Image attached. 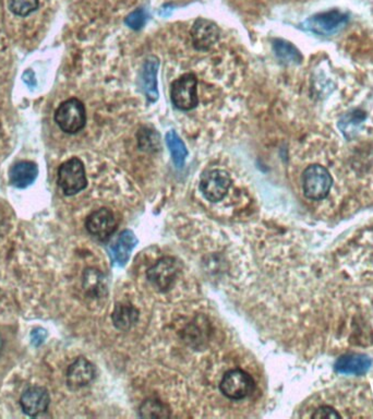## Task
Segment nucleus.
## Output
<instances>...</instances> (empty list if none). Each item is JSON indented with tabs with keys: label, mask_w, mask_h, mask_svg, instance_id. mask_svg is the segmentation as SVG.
<instances>
[{
	"label": "nucleus",
	"mask_w": 373,
	"mask_h": 419,
	"mask_svg": "<svg viewBox=\"0 0 373 419\" xmlns=\"http://www.w3.org/2000/svg\"><path fill=\"white\" fill-rule=\"evenodd\" d=\"M332 176L325 166L313 164L303 174V194L310 200H323L329 196L332 188Z\"/></svg>",
	"instance_id": "1"
},
{
	"label": "nucleus",
	"mask_w": 373,
	"mask_h": 419,
	"mask_svg": "<svg viewBox=\"0 0 373 419\" xmlns=\"http://www.w3.org/2000/svg\"><path fill=\"white\" fill-rule=\"evenodd\" d=\"M55 121L65 133H79L87 123V114L83 103L78 98H69L59 105L55 113Z\"/></svg>",
	"instance_id": "2"
},
{
	"label": "nucleus",
	"mask_w": 373,
	"mask_h": 419,
	"mask_svg": "<svg viewBox=\"0 0 373 419\" xmlns=\"http://www.w3.org/2000/svg\"><path fill=\"white\" fill-rule=\"evenodd\" d=\"M58 185L65 196H75L87 188V175L81 160L73 157L61 164L58 170Z\"/></svg>",
	"instance_id": "3"
},
{
	"label": "nucleus",
	"mask_w": 373,
	"mask_h": 419,
	"mask_svg": "<svg viewBox=\"0 0 373 419\" xmlns=\"http://www.w3.org/2000/svg\"><path fill=\"white\" fill-rule=\"evenodd\" d=\"M348 21L350 16L346 12L334 9L310 16L303 22V28L315 34L330 36L343 30Z\"/></svg>",
	"instance_id": "4"
},
{
	"label": "nucleus",
	"mask_w": 373,
	"mask_h": 419,
	"mask_svg": "<svg viewBox=\"0 0 373 419\" xmlns=\"http://www.w3.org/2000/svg\"><path fill=\"white\" fill-rule=\"evenodd\" d=\"M256 388L253 378L241 369L227 371L223 377L219 389L231 400H243L249 396Z\"/></svg>",
	"instance_id": "5"
},
{
	"label": "nucleus",
	"mask_w": 373,
	"mask_h": 419,
	"mask_svg": "<svg viewBox=\"0 0 373 419\" xmlns=\"http://www.w3.org/2000/svg\"><path fill=\"white\" fill-rule=\"evenodd\" d=\"M231 176L224 170H206L200 180V190L209 201L219 202L226 197L231 187Z\"/></svg>",
	"instance_id": "6"
},
{
	"label": "nucleus",
	"mask_w": 373,
	"mask_h": 419,
	"mask_svg": "<svg viewBox=\"0 0 373 419\" xmlns=\"http://www.w3.org/2000/svg\"><path fill=\"white\" fill-rule=\"evenodd\" d=\"M196 77L186 73L175 80L171 86V98L176 108L182 110H191L198 105Z\"/></svg>",
	"instance_id": "7"
},
{
	"label": "nucleus",
	"mask_w": 373,
	"mask_h": 419,
	"mask_svg": "<svg viewBox=\"0 0 373 419\" xmlns=\"http://www.w3.org/2000/svg\"><path fill=\"white\" fill-rule=\"evenodd\" d=\"M117 222L112 211L105 207L96 210L88 217L85 227L88 232L100 240H105L114 233Z\"/></svg>",
	"instance_id": "8"
},
{
	"label": "nucleus",
	"mask_w": 373,
	"mask_h": 419,
	"mask_svg": "<svg viewBox=\"0 0 373 419\" xmlns=\"http://www.w3.org/2000/svg\"><path fill=\"white\" fill-rule=\"evenodd\" d=\"M51 403V398L47 390L43 387L28 388L20 398V405L24 414L31 417H38L44 414Z\"/></svg>",
	"instance_id": "9"
},
{
	"label": "nucleus",
	"mask_w": 373,
	"mask_h": 419,
	"mask_svg": "<svg viewBox=\"0 0 373 419\" xmlns=\"http://www.w3.org/2000/svg\"><path fill=\"white\" fill-rule=\"evenodd\" d=\"M95 378V369L88 359L80 357L68 368L67 384L71 390L87 387Z\"/></svg>",
	"instance_id": "10"
},
{
	"label": "nucleus",
	"mask_w": 373,
	"mask_h": 419,
	"mask_svg": "<svg viewBox=\"0 0 373 419\" xmlns=\"http://www.w3.org/2000/svg\"><path fill=\"white\" fill-rule=\"evenodd\" d=\"M194 46L198 51H208L219 38V29L214 22L206 19H198L191 29Z\"/></svg>",
	"instance_id": "11"
},
{
	"label": "nucleus",
	"mask_w": 373,
	"mask_h": 419,
	"mask_svg": "<svg viewBox=\"0 0 373 419\" xmlns=\"http://www.w3.org/2000/svg\"><path fill=\"white\" fill-rule=\"evenodd\" d=\"M177 271V264L174 259L164 258L147 271V277L157 289L166 291L175 282Z\"/></svg>",
	"instance_id": "12"
},
{
	"label": "nucleus",
	"mask_w": 373,
	"mask_h": 419,
	"mask_svg": "<svg viewBox=\"0 0 373 419\" xmlns=\"http://www.w3.org/2000/svg\"><path fill=\"white\" fill-rule=\"evenodd\" d=\"M371 363L372 361L367 355L352 353L340 357L334 365V369L343 375L362 376L368 373Z\"/></svg>",
	"instance_id": "13"
},
{
	"label": "nucleus",
	"mask_w": 373,
	"mask_h": 419,
	"mask_svg": "<svg viewBox=\"0 0 373 419\" xmlns=\"http://www.w3.org/2000/svg\"><path fill=\"white\" fill-rule=\"evenodd\" d=\"M38 168L36 163L22 161L14 164L10 170V182L18 188H26L36 182Z\"/></svg>",
	"instance_id": "14"
},
{
	"label": "nucleus",
	"mask_w": 373,
	"mask_h": 419,
	"mask_svg": "<svg viewBox=\"0 0 373 419\" xmlns=\"http://www.w3.org/2000/svg\"><path fill=\"white\" fill-rule=\"evenodd\" d=\"M159 61L157 57L151 56L145 61L143 67V83H145V92L147 98L152 102L159 98L157 91V70H159Z\"/></svg>",
	"instance_id": "15"
},
{
	"label": "nucleus",
	"mask_w": 373,
	"mask_h": 419,
	"mask_svg": "<svg viewBox=\"0 0 373 419\" xmlns=\"http://www.w3.org/2000/svg\"><path fill=\"white\" fill-rule=\"evenodd\" d=\"M137 242H138V239L132 232L124 231L120 234L114 248H112V254H114L117 264L120 266H124L126 264Z\"/></svg>",
	"instance_id": "16"
},
{
	"label": "nucleus",
	"mask_w": 373,
	"mask_h": 419,
	"mask_svg": "<svg viewBox=\"0 0 373 419\" xmlns=\"http://www.w3.org/2000/svg\"><path fill=\"white\" fill-rule=\"evenodd\" d=\"M139 312L135 308L127 304H120L115 308L112 321L120 330H128L135 322L138 321Z\"/></svg>",
	"instance_id": "17"
},
{
	"label": "nucleus",
	"mask_w": 373,
	"mask_h": 419,
	"mask_svg": "<svg viewBox=\"0 0 373 419\" xmlns=\"http://www.w3.org/2000/svg\"><path fill=\"white\" fill-rule=\"evenodd\" d=\"M166 143L171 151L172 159L174 163L178 168H182L184 161H186L188 151H186V145L182 143L179 135L176 133V131L171 130L166 133Z\"/></svg>",
	"instance_id": "18"
},
{
	"label": "nucleus",
	"mask_w": 373,
	"mask_h": 419,
	"mask_svg": "<svg viewBox=\"0 0 373 419\" xmlns=\"http://www.w3.org/2000/svg\"><path fill=\"white\" fill-rule=\"evenodd\" d=\"M274 51L276 56L285 63H299L303 61L300 51L286 41L276 40L274 42Z\"/></svg>",
	"instance_id": "19"
},
{
	"label": "nucleus",
	"mask_w": 373,
	"mask_h": 419,
	"mask_svg": "<svg viewBox=\"0 0 373 419\" xmlns=\"http://www.w3.org/2000/svg\"><path fill=\"white\" fill-rule=\"evenodd\" d=\"M8 8L12 14L19 16H30L38 10L40 0H7Z\"/></svg>",
	"instance_id": "20"
},
{
	"label": "nucleus",
	"mask_w": 373,
	"mask_h": 419,
	"mask_svg": "<svg viewBox=\"0 0 373 419\" xmlns=\"http://www.w3.org/2000/svg\"><path fill=\"white\" fill-rule=\"evenodd\" d=\"M140 414L141 416L147 417V418H152V417L161 418V417L169 416V410L159 400H145L141 406Z\"/></svg>",
	"instance_id": "21"
},
{
	"label": "nucleus",
	"mask_w": 373,
	"mask_h": 419,
	"mask_svg": "<svg viewBox=\"0 0 373 419\" xmlns=\"http://www.w3.org/2000/svg\"><path fill=\"white\" fill-rule=\"evenodd\" d=\"M147 21V14L143 9H137L131 12L126 18V24L132 30H140L145 26Z\"/></svg>",
	"instance_id": "22"
},
{
	"label": "nucleus",
	"mask_w": 373,
	"mask_h": 419,
	"mask_svg": "<svg viewBox=\"0 0 373 419\" xmlns=\"http://www.w3.org/2000/svg\"><path fill=\"white\" fill-rule=\"evenodd\" d=\"M341 415L338 414L331 406H322L315 410V414L312 415V418H340Z\"/></svg>",
	"instance_id": "23"
},
{
	"label": "nucleus",
	"mask_w": 373,
	"mask_h": 419,
	"mask_svg": "<svg viewBox=\"0 0 373 419\" xmlns=\"http://www.w3.org/2000/svg\"><path fill=\"white\" fill-rule=\"evenodd\" d=\"M46 338V330H44V329L42 328L36 329V330H33L32 333H31V341H32V344L34 345V346H40L41 344L44 343Z\"/></svg>",
	"instance_id": "24"
},
{
	"label": "nucleus",
	"mask_w": 373,
	"mask_h": 419,
	"mask_svg": "<svg viewBox=\"0 0 373 419\" xmlns=\"http://www.w3.org/2000/svg\"><path fill=\"white\" fill-rule=\"evenodd\" d=\"M23 81L24 83H26V86H30V88L36 86V75H34V73H33V71H31V70H28V71H26V73H23Z\"/></svg>",
	"instance_id": "25"
},
{
	"label": "nucleus",
	"mask_w": 373,
	"mask_h": 419,
	"mask_svg": "<svg viewBox=\"0 0 373 419\" xmlns=\"http://www.w3.org/2000/svg\"><path fill=\"white\" fill-rule=\"evenodd\" d=\"M4 346H5V342H4V338L0 336V355L3 353Z\"/></svg>",
	"instance_id": "26"
}]
</instances>
